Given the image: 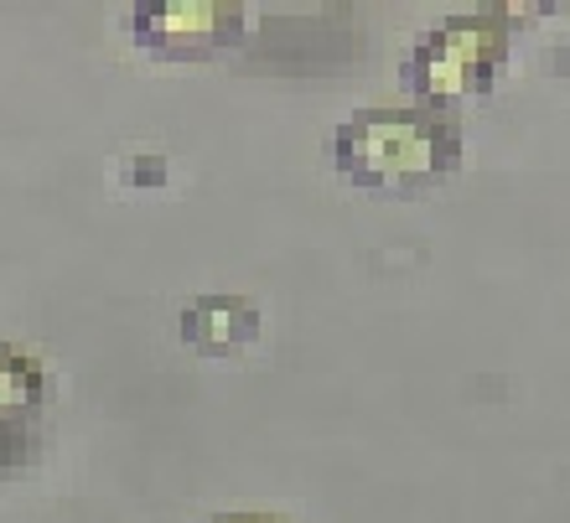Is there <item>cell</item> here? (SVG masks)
<instances>
[{
  "instance_id": "1",
  "label": "cell",
  "mask_w": 570,
  "mask_h": 523,
  "mask_svg": "<svg viewBox=\"0 0 570 523\" xmlns=\"http://www.w3.org/2000/svg\"><path fill=\"white\" fill-rule=\"evenodd\" d=\"M332 156L363 193L415 197L462 166V125L446 109H358L332 135Z\"/></svg>"
},
{
  "instance_id": "2",
  "label": "cell",
  "mask_w": 570,
  "mask_h": 523,
  "mask_svg": "<svg viewBox=\"0 0 570 523\" xmlns=\"http://www.w3.org/2000/svg\"><path fill=\"white\" fill-rule=\"evenodd\" d=\"M513 42L509 16L498 6L446 16L405 62V83L425 99V109H446L493 89V73Z\"/></svg>"
},
{
  "instance_id": "3",
  "label": "cell",
  "mask_w": 570,
  "mask_h": 523,
  "mask_svg": "<svg viewBox=\"0 0 570 523\" xmlns=\"http://www.w3.org/2000/svg\"><path fill=\"white\" fill-rule=\"evenodd\" d=\"M136 42L156 58H213L244 37V6L234 0H150L136 11Z\"/></svg>"
},
{
  "instance_id": "4",
  "label": "cell",
  "mask_w": 570,
  "mask_h": 523,
  "mask_svg": "<svg viewBox=\"0 0 570 523\" xmlns=\"http://www.w3.org/2000/svg\"><path fill=\"white\" fill-rule=\"evenodd\" d=\"M259 332V306L239 296H203L181 312V337L197 353H239Z\"/></svg>"
},
{
  "instance_id": "5",
  "label": "cell",
  "mask_w": 570,
  "mask_h": 523,
  "mask_svg": "<svg viewBox=\"0 0 570 523\" xmlns=\"http://www.w3.org/2000/svg\"><path fill=\"white\" fill-rule=\"evenodd\" d=\"M42 394H47L42 363L16 353V347H0V420H16L21 409L42 404Z\"/></svg>"
},
{
  "instance_id": "6",
  "label": "cell",
  "mask_w": 570,
  "mask_h": 523,
  "mask_svg": "<svg viewBox=\"0 0 570 523\" xmlns=\"http://www.w3.org/2000/svg\"><path fill=\"white\" fill-rule=\"evenodd\" d=\"M31 456V435L16 425V420H0V472H11Z\"/></svg>"
},
{
  "instance_id": "7",
  "label": "cell",
  "mask_w": 570,
  "mask_h": 523,
  "mask_svg": "<svg viewBox=\"0 0 570 523\" xmlns=\"http://www.w3.org/2000/svg\"><path fill=\"white\" fill-rule=\"evenodd\" d=\"M208 523H291V519H275V513H218Z\"/></svg>"
}]
</instances>
